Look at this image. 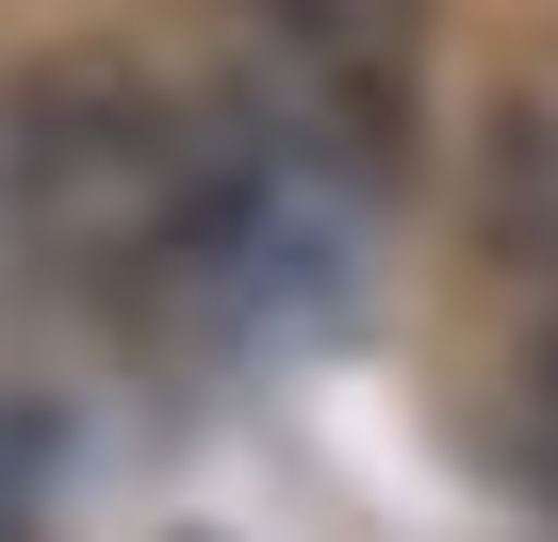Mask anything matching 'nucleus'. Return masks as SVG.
<instances>
[{"mask_svg": "<svg viewBox=\"0 0 558 542\" xmlns=\"http://www.w3.org/2000/svg\"><path fill=\"white\" fill-rule=\"evenodd\" d=\"M0 230L34 246V280L132 346L246 313L279 280V197L230 132L214 83L148 50H50L0 83Z\"/></svg>", "mask_w": 558, "mask_h": 542, "instance_id": "nucleus-1", "label": "nucleus"}, {"mask_svg": "<svg viewBox=\"0 0 558 542\" xmlns=\"http://www.w3.org/2000/svg\"><path fill=\"white\" fill-rule=\"evenodd\" d=\"M230 132L279 197V230H362L427 148V0H230Z\"/></svg>", "mask_w": 558, "mask_h": 542, "instance_id": "nucleus-2", "label": "nucleus"}, {"mask_svg": "<svg viewBox=\"0 0 558 542\" xmlns=\"http://www.w3.org/2000/svg\"><path fill=\"white\" fill-rule=\"evenodd\" d=\"M34 526H50V444L0 411V542H34Z\"/></svg>", "mask_w": 558, "mask_h": 542, "instance_id": "nucleus-4", "label": "nucleus"}, {"mask_svg": "<svg viewBox=\"0 0 558 542\" xmlns=\"http://www.w3.org/2000/svg\"><path fill=\"white\" fill-rule=\"evenodd\" d=\"M525 477H558V230H542V329H525Z\"/></svg>", "mask_w": 558, "mask_h": 542, "instance_id": "nucleus-3", "label": "nucleus"}]
</instances>
